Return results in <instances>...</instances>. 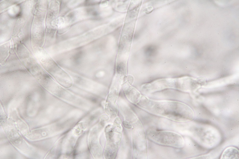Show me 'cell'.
Returning a JSON list of instances; mask_svg holds the SVG:
<instances>
[{
	"mask_svg": "<svg viewBox=\"0 0 239 159\" xmlns=\"http://www.w3.org/2000/svg\"><path fill=\"white\" fill-rule=\"evenodd\" d=\"M123 124L124 126L127 128L130 129L131 128V125L127 121H124Z\"/></svg>",
	"mask_w": 239,
	"mask_h": 159,
	"instance_id": "cell-4",
	"label": "cell"
},
{
	"mask_svg": "<svg viewBox=\"0 0 239 159\" xmlns=\"http://www.w3.org/2000/svg\"><path fill=\"white\" fill-rule=\"evenodd\" d=\"M221 159H238L239 151L236 148L229 147L223 152Z\"/></svg>",
	"mask_w": 239,
	"mask_h": 159,
	"instance_id": "cell-3",
	"label": "cell"
},
{
	"mask_svg": "<svg viewBox=\"0 0 239 159\" xmlns=\"http://www.w3.org/2000/svg\"><path fill=\"white\" fill-rule=\"evenodd\" d=\"M158 112L159 114L179 122L191 121L194 117V112L189 106L178 101H161L158 107Z\"/></svg>",
	"mask_w": 239,
	"mask_h": 159,
	"instance_id": "cell-1",
	"label": "cell"
},
{
	"mask_svg": "<svg viewBox=\"0 0 239 159\" xmlns=\"http://www.w3.org/2000/svg\"><path fill=\"white\" fill-rule=\"evenodd\" d=\"M124 87L127 97L130 101L135 103H138L140 100L139 92L128 83H125Z\"/></svg>",
	"mask_w": 239,
	"mask_h": 159,
	"instance_id": "cell-2",
	"label": "cell"
}]
</instances>
